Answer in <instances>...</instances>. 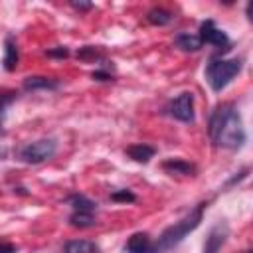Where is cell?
Wrapping results in <instances>:
<instances>
[{
	"instance_id": "18",
	"label": "cell",
	"mask_w": 253,
	"mask_h": 253,
	"mask_svg": "<svg viewBox=\"0 0 253 253\" xmlns=\"http://www.w3.org/2000/svg\"><path fill=\"white\" fill-rule=\"evenodd\" d=\"M16 101V93L14 91H6L0 93V132H2V125H4V117H6V109Z\"/></svg>"
},
{
	"instance_id": "15",
	"label": "cell",
	"mask_w": 253,
	"mask_h": 253,
	"mask_svg": "<svg viewBox=\"0 0 253 253\" xmlns=\"http://www.w3.org/2000/svg\"><path fill=\"white\" fill-rule=\"evenodd\" d=\"M67 204L73 208V211H93L95 213V210H97V204L83 194H71L67 198Z\"/></svg>"
},
{
	"instance_id": "7",
	"label": "cell",
	"mask_w": 253,
	"mask_h": 253,
	"mask_svg": "<svg viewBox=\"0 0 253 253\" xmlns=\"http://www.w3.org/2000/svg\"><path fill=\"white\" fill-rule=\"evenodd\" d=\"M227 237H229V227H227V223H225V221H217V223L210 229V233H208V237H206L204 253H219V249L225 245Z\"/></svg>"
},
{
	"instance_id": "24",
	"label": "cell",
	"mask_w": 253,
	"mask_h": 253,
	"mask_svg": "<svg viewBox=\"0 0 253 253\" xmlns=\"http://www.w3.org/2000/svg\"><path fill=\"white\" fill-rule=\"evenodd\" d=\"M71 6H73L75 10H79V12H85V10H91V8H93L91 2H75V0L71 2Z\"/></svg>"
},
{
	"instance_id": "1",
	"label": "cell",
	"mask_w": 253,
	"mask_h": 253,
	"mask_svg": "<svg viewBox=\"0 0 253 253\" xmlns=\"http://www.w3.org/2000/svg\"><path fill=\"white\" fill-rule=\"evenodd\" d=\"M208 132L217 148H229V150L241 148L247 138L241 115L233 103H221L213 109L210 117Z\"/></svg>"
},
{
	"instance_id": "12",
	"label": "cell",
	"mask_w": 253,
	"mask_h": 253,
	"mask_svg": "<svg viewBox=\"0 0 253 253\" xmlns=\"http://www.w3.org/2000/svg\"><path fill=\"white\" fill-rule=\"evenodd\" d=\"M174 43L182 49V51H198L202 49V40L198 34H190V32H180L176 38H174Z\"/></svg>"
},
{
	"instance_id": "25",
	"label": "cell",
	"mask_w": 253,
	"mask_h": 253,
	"mask_svg": "<svg viewBox=\"0 0 253 253\" xmlns=\"http://www.w3.org/2000/svg\"><path fill=\"white\" fill-rule=\"evenodd\" d=\"M243 253H253V251H249V249H247V251H243Z\"/></svg>"
},
{
	"instance_id": "2",
	"label": "cell",
	"mask_w": 253,
	"mask_h": 253,
	"mask_svg": "<svg viewBox=\"0 0 253 253\" xmlns=\"http://www.w3.org/2000/svg\"><path fill=\"white\" fill-rule=\"evenodd\" d=\"M206 206H208L206 202L198 204V206H196L194 210H190L182 219H178L176 223L168 225V227L160 233L158 241L154 243L156 253H162V251H168V249L176 247L188 233H192V231L200 225V221H202V217H204V210H206Z\"/></svg>"
},
{
	"instance_id": "22",
	"label": "cell",
	"mask_w": 253,
	"mask_h": 253,
	"mask_svg": "<svg viewBox=\"0 0 253 253\" xmlns=\"http://www.w3.org/2000/svg\"><path fill=\"white\" fill-rule=\"evenodd\" d=\"M93 79H97V81H111L113 75L107 69H97V71H93Z\"/></svg>"
},
{
	"instance_id": "11",
	"label": "cell",
	"mask_w": 253,
	"mask_h": 253,
	"mask_svg": "<svg viewBox=\"0 0 253 253\" xmlns=\"http://www.w3.org/2000/svg\"><path fill=\"white\" fill-rule=\"evenodd\" d=\"M162 170H166L168 174H182V176H192L196 172V166L188 160L182 158H168L162 162Z\"/></svg>"
},
{
	"instance_id": "9",
	"label": "cell",
	"mask_w": 253,
	"mask_h": 253,
	"mask_svg": "<svg viewBox=\"0 0 253 253\" xmlns=\"http://www.w3.org/2000/svg\"><path fill=\"white\" fill-rule=\"evenodd\" d=\"M24 89L26 91H55V89H59V81L53 77L30 75L24 79Z\"/></svg>"
},
{
	"instance_id": "5",
	"label": "cell",
	"mask_w": 253,
	"mask_h": 253,
	"mask_svg": "<svg viewBox=\"0 0 253 253\" xmlns=\"http://www.w3.org/2000/svg\"><path fill=\"white\" fill-rule=\"evenodd\" d=\"M198 36H200L202 43H210V45L217 47L219 51H229V49H231V40L227 38V34H225L223 30L215 28L213 20H206V22H202V26H200V34H198Z\"/></svg>"
},
{
	"instance_id": "21",
	"label": "cell",
	"mask_w": 253,
	"mask_h": 253,
	"mask_svg": "<svg viewBox=\"0 0 253 253\" xmlns=\"http://www.w3.org/2000/svg\"><path fill=\"white\" fill-rule=\"evenodd\" d=\"M49 57H67L69 55V49L67 47H53V49H49V51H45Z\"/></svg>"
},
{
	"instance_id": "20",
	"label": "cell",
	"mask_w": 253,
	"mask_h": 253,
	"mask_svg": "<svg viewBox=\"0 0 253 253\" xmlns=\"http://www.w3.org/2000/svg\"><path fill=\"white\" fill-rule=\"evenodd\" d=\"M111 200L113 202H136V196L130 192V190H117L111 194Z\"/></svg>"
},
{
	"instance_id": "16",
	"label": "cell",
	"mask_w": 253,
	"mask_h": 253,
	"mask_svg": "<svg viewBox=\"0 0 253 253\" xmlns=\"http://www.w3.org/2000/svg\"><path fill=\"white\" fill-rule=\"evenodd\" d=\"M97 221H95V213L93 211H73L69 215V225L73 227H79V229H85V227H93Z\"/></svg>"
},
{
	"instance_id": "8",
	"label": "cell",
	"mask_w": 253,
	"mask_h": 253,
	"mask_svg": "<svg viewBox=\"0 0 253 253\" xmlns=\"http://www.w3.org/2000/svg\"><path fill=\"white\" fill-rule=\"evenodd\" d=\"M125 251L126 253H156V247L148 233L138 231L128 237V241L125 243Z\"/></svg>"
},
{
	"instance_id": "3",
	"label": "cell",
	"mask_w": 253,
	"mask_h": 253,
	"mask_svg": "<svg viewBox=\"0 0 253 253\" xmlns=\"http://www.w3.org/2000/svg\"><path fill=\"white\" fill-rule=\"evenodd\" d=\"M241 59H225V57H211L206 67V79L213 91L225 89L231 79L241 71Z\"/></svg>"
},
{
	"instance_id": "13",
	"label": "cell",
	"mask_w": 253,
	"mask_h": 253,
	"mask_svg": "<svg viewBox=\"0 0 253 253\" xmlns=\"http://www.w3.org/2000/svg\"><path fill=\"white\" fill-rule=\"evenodd\" d=\"M63 253H101V249L91 239H71L65 243Z\"/></svg>"
},
{
	"instance_id": "23",
	"label": "cell",
	"mask_w": 253,
	"mask_h": 253,
	"mask_svg": "<svg viewBox=\"0 0 253 253\" xmlns=\"http://www.w3.org/2000/svg\"><path fill=\"white\" fill-rule=\"evenodd\" d=\"M18 251V247L14 245V243H10V241H0V253H16Z\"/></svg>"
},
{
	"instance_id": "4",
	"label": "cell",
	"mask_w": 253,
	"mask_h": 253,
	"mask_svg": "<svg viewBox=\"0 0 253 253\" xmlns=\"http://www.w3.org/2000/svg\"><path fill=\"white\" fill-rule=\"evenodd\" d=\"M57 152V142L53 138H40L34 142H26L16 150V156L24 164H42L49 160Z\"/></svg>"
},
{
	"instance_id": "10",
	"label": "cell",
	"mask_w": 253,
	"mask_h": 253,
	"mask_svg": "<svg viewBox=\"0 0 253 253\" xmlns=\"http://www.w3.org/2000/svg\"><path fill=\"white\" fill-rule=\"evenodd\" d=\"M126 156L134 162H140V164H146L150 162V158L156 154V148L150 146V144H144V142H136V144H130L126 146Z\"/></svg>"
},
{
	"instance_id": "14",
	"label": "cell",
	"mask_w": 253,
	"mask_h": 253,
	"mask_svg": "<svg viewBox=\"0 0 253 253\" xmlns=\"http://www.w3.org/2000/svg\"><path fill=\"white\" fill-rule=\"evenodd\" d=\"M18 59H20V53H18V45L12 38H6L4 42V57H2V65L6 71H14L16 65H18Z\"/></svg>"
},
{
	"instance_id": "6",
	"label": "cell",
	"mask_w": 253,
	"mask_h": 253,
	"mask_svg": "<svg viewBox=\"0 0 253 253\" xmlns=\"http://www.w3.org/2000/svg\"><path fill=\"white\" fill-rule=\"evenodd\" d=\"M168 115L174 117L176 121L192 123L194 121V95L186 91V93H180L176 99H172L168 105Z\"/></svg>"
},
{
	"instance_id": "17",
	"label": "cell",
	"mask_w": 253,
	"mask_h": 253,
	"mask_svg": "<svg viewBox=\"0 0 253 253\" xmlns=\"http://www.w3.org/2000/svg\"><path fill=\"white\" fill-rule=\"evenodd\" d=\"M146 20L152 26H166V24H170L174 20V16H172V12H168L164 8H152V10H148Z\"/></svg>"
},
{
	"instance_id": "19",
	"label": "cell",
	"mask_w": 253,
	"mask_h": 253,
	"mask_svg": "<svg viewBox=\"0 0 253 253\" xmlns=\"http://www.w3.org/2000/svg\"><path fill=\"white\" fill-rule=\"evenodd\" d=\"M77 57L83 59V61H95V59H103V55L93 47V45H85L77 51Z\"/></svg>"
}]
</instances>
